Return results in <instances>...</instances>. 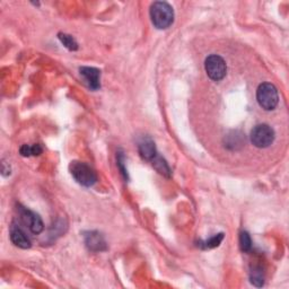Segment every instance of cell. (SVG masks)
Returning a JSON list of instances; mask_svg holds the SVG:
<instances>
[{
	"label": "cell",
	"mask_w": 289,
	"mask_h": 289,
	"mask_svg": "<svg viewBox=\"0 0 289 289\" xmlns=\"http://www.w3.org/2000/svg\"><path fill=\"white\" fill-rule=\"evenodd\" d=\"M151 162L153 164V166L155 167V170H156L159 174L166 176V178H170V176H171V168L168 166V164L166 163V160H165L163 157H160L159 155L157 154L156 156H155L151 160Z\"/></svg>",
	"instance_id": "8fae6325"
},
{
	"label": "cell",
	"mask_w": 289,
	"mask_h": 289,
	"mask_svg": "<svg viewBox=\"0 0 289 289\" xmlns=\"http://www.w3.org/2000/svg\"><path fill=\"white\" fill-rule=\"evenodd\" d=\"M138 151H139V154H140V156L146 160H152L157 155L155 142L149 138L143 139L142 141L139 142Z\"/></svg>",
	"instance_id": "30bf717a"
},
{
	"label": "cell",
	"mask_w": 289,
	"mask_h": 289,
	"mask_svg": "<svg viewBox=\"0 0 289 289\" xmlns=\"http://www.w3.org/2000/svg\"><path fill=\"white\" fill-rule=\"evenodd\" d=\"M69 171H70V174L77 183L86 186V188L93 186L98 181V175H96L95 171L86 163L75 160L69 165Z\"/></svg>",
	"instance_id": "7a4b0ae2"
},
{
	"label": "cell",
	"mask_w": 289,
	"mask_h": 289,
	"mask_svg": "<svg viewBox=\"0 0 289 289\" xmlns=\"http://www.w3.org/2000/svg\"><path fill=\"white\" fill-rule=\"evenodd\" d=\"M85 244L90 251L94 252H102L106 250V242L103 235L99 232H88L85 233Z\"/></svg>",
	"instance_id": "52a82bcc"
},
{
	"label": "cell",
	"mask_w": 289,
	"mask_h": 289,
	"mask_svg": "<svg viewBox=\"0 0 289 289\" xmlns=\"http://www.w3.org/2000/svg\"><path fill=\"white\" fill-rule=\"evenodd\" d=\"M58 37H59V40L61 41V43L65 45L67 49H69L70 51H76L78 49V43L71 35L60 33L58 35Z\"/></svg>",
	"instance_id": "2e32d148"
},
{
	"label": "cell",
	"mask_w": 289,
	"mask_h": 289,
	"mask_svg": "<svg viewBox=\"0 0 289 289\" xmlns=\"http://www.w3.org/2000/svg\"><path fill=\"white\" fill-rule=\"evenodd\" d=\"M116 159H117V166H119V168L121 171V174L123 175V178H125L126 180H128V171H127V168L125 166L126 158H125V155H123V153H121V152L117 153Z\"/></svg>",
	"instance_id": "ac0fdd59"
},
{
	"label": "cell",
	"mask_w": 289,
	"mask_h": 289,
	"mask_svg": "<svg viewBox=\"0 0 289 289\" xmlns=\"http://www.w3.org/2000/svg\"><path fill=\"white\" fill-rule=\"evenodd\" d=\"M43 152V148L41 147V144L35 143L33 146H29V144H23L22 147L19 148V153L24 157L29 156H39Z\"/></svg>",
	"instance_id": "7c38bea8"
},
{
	"label": "cell",
	"mask_w": 289,
	"mask_h": 289,
	"mask_svg": "<svg viewBox=\"0 0 289 289\" xmlns=\"http://www.w3.org/2000/svg\"><path fill=\"white\" fill-rule=\"evenodd\" d=\"M10 239L12 242L18 246L20 249H30L31 248V239L30 237L26 235V233L20 228L18 225L13 224L12 227H10Z\"/></svg>",
	"instance_id": "ba28073f"
},
{
	"label": "cell",
	"mask_w": 289,
	"mask_h": 289,
	"mask_svg": "<svg viewBox=\"0 0 289 289\" xmlns=\"http://www.w3.org/2000/svg\"><path fill=\"white\" fill-rule=\"evenodd\" d=\"M243 142H245V140L243 139L242 133H238L237 131H234L232 135H229L227 137L226 144H225V146H226L229 149H236L237 146L242 147Z\"/></svg>",
	"instance_id": "4fadbf2b"
},
{
	"label": "cell",
	"mask_w": 289,
	"mask_h": 289,
	"mask_svg": "<svg viewBox=\"0 0 289 289\" xmlns=\"http://www.w3.org/2000/svg\"><path fill=\"white\" fill-rule=\"evenodd\" d=\"M18 213L25 226H28L32 233L37 235L43 231L44 228L43 222H42L41 217L37 215V213L22 206H19L18 208Z\"/></svg>",
	"instance_id": "8992f818"
},
{
	"label": "cell",
	"mask_w": 289,
	"mask_h": 289,
	"mask_svg": "<svg viewBox=\"0 0 289 289\" xmlns=\"http://www.w3.org/2000/svg\"><path fill=\"white\" fill-rule=\"evenodd\" d=\"M256 100L262 109L271 111L276 109L279 102V95L275 85L270 83L261 84L256 90Z\"/></svg>",
	"instance_id": "3957f363"
},
{
	"label": "cell",
	"mask_w": 289,
	"mask_h": 289,
	"mask_svg": "<svg viewBox=\"0 0 289 289\" xmlns=\"http://www.w3.org/2000/svg\"><path fill=\"white\" fill-rule=\"evenodd\" d=\"M239 248L243 252H249L252 249V239L248 232H240L239 234Z\"/></svg>",
	"instance_id": "e0dca14e"
},
{
	"label": "cell",
	"mask_w": 289,
	"mask_h": 289,
	"mask_svg": "<svg viewBox=\"0 0 289 289\" xmlns=\"http://www.w3.org/2000/svg\"><path fill=\"white\" fill-rule=\"evenodd\" d=\"M250 280L255 287H262L264 283V275L260 267H255L250 274Z\"/></svg>",
	"instance_id": "5bb4252c"
},
{
	"label": "cell",
	"mask_w": 289,
	"mask_h": 289,
	"mask_svg": "<svg viewBox=\"0 0 289 289\" xmlns=\"http://www.w3.org/2000/svg\"><path fill=\"white\" fill-rule=\"evenodd\" d=\"M250 138L255 147L267 148L275 140V131L270 126L262 123L253 128Z\"/></svg>",
	"instance_id": "277c9868"
},
{
	"label": "cell",
	"mask_w": 289,
	"mask_h": 289,
	"mask_svg": "<svg viewBox=\"0 0 289 289\" xmlns=\"http://www.w3.org/2000/svg\"><path fill=\"white\" fill-rule=\"evenodd\" d=\"M205 69L208 77L213 82H219V80L224 79L227 73L226 62L222 57L217 55H211L206 59Z\"/></svg>",
	"instance_id": "5b68a950"
},
{
	"label": "cell",
	"mask_w": 289,
	"mask_h": 289,
	"mask_svg": "<svg viewBox=\"0 0 289 289\" xmlns=\"http://www.w3.org/2000/svg\"><path fill=\"white\" fill-rule=\"evenodd\" d=\"M224 239V234H216L215 236L210 237L209 239L203 240V242H200L199 246L203 250H210V249H215L217 246H219V244L222 243V240Z\"/></svg>",
	"instance_id": "9a60e30c"
},
{
	"label": "cell",
	"mask_w": 289,
	"mask_h": 289,
	"mask_svg": "<svg viewBox=\"0 0 289 289\" xmlns=\"http://www.w3.org/2000/svg\"><path fill=\"white\" fill-rule=\"evenodd\" d=\"M151 18L156 29H168L174 22V10L167 3L156 2L151 7Z\"/></svg>",
	"instance_id": "6da1fadb"
},
{
	"label": "cell",
	"mask_w": 289,
	"mask_h": 289,
	"mask_svg": "<svg viewBox=\"0 0 289 289\" xmlns=\"http://www.w3.org/2000/svg\"><path fill=\"white\" fill-rule=\"evenodd\" d=\"M80 75L86 80L88 86L96 90L101 87V83H100V77H101V73L99 69L93 68V67H83L79 69Z\"/></svg>",
	"instance_id": "9c48e42d"
}]
</instances>
